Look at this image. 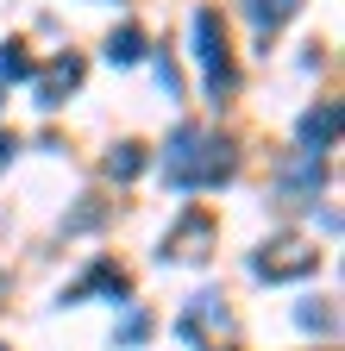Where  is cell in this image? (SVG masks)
<instances>
[{
    "label": "cell",
    "instance_id": "7a4b0ae2",
    "mask_svg": "<svg viewBox=\"0 0 345 351\" xmlns=\"http://www.w3.org/2000/svg\"><path fill=\"white\" fill-rule=\"evenodd\" d=\"M320 263V245L314 239H301V232H283V239H270L264 251L251 257V270L264 276V282H295V276H308Z\"/></svg>",
    "mask_w": 345,
    "mask_h": 351
},
{
    "label": "cell",
    "instance_id": "5bb4252c",
    "mask_svg": "<svg viewBox=\"0 0 345 351\" xmlns=\"http://www.w3.org/2000/svg\"><path fill=\"white\" fill-rule=\"evenodd\" d=\"M13 151H19V145L7 138V132H0V169H7V163H13Z\"/></svg>",
    "mask_w": 345,
    "mask_h": 351
},
{
    "label": "cell",
    "instance_id": "3957f363",
    "mask_svg": "<svg viewBox=\"0 0 345 351\" xmlns=\"http://www.w3.org/2000/svg\"><path fill=\"white\" fill-rule=\"evenodd\" d=\"M195 57H201V69H207L213 101H220L226 88H233V51H226V25H220V13H213V7L195 13Z\"/></svg>",
    "mask_w": 345,
    "mask_h": 351
},
{
    "label": "cell",
    "instance_id": "8992f818",
    "mask_svg": "<svg viewBox=\"0 0 345 351\" xmlns=\"http://www.w3.org/2000/svg\"><path fill=\"white\" fill-rule=\"evenodd\" d=\"M339 138V107H314V113H301V151H333Z\"/></svg>",
    "mask_w": 345,
    "mask_h": 351
},
{
    "label": "cell",
    "instance_id": "7c38bea8",
    "mask_svg": "<svg viewBox=\"0 0 345 351\" xmlns=\"http://www.w3.org/2000/svg\"><path fill=\"white\" fill-rule=\"evenodd\" d=\"M295 320L308 326V332H333V307H314V301H308V307H301Z\"/></svg>",
    "mask_w": 345,
    "mask_h": 351
},
{
    "label": "cell",
    "instance_id": "8fae6325",
    "mask_svg": "<svg viewBox=\"0 0 345 351\" xmlns=\"http://www.w3.org/2000/svg\"><path fill=\"white\" fill-rule=\"evenodd\" d=\"M88 289H107V295H126V270H113V263H95Z\"/></svg>",
    "mask_w": 345,
    "mask_h": 351
},
{
    "label": "cell",
    "instance_id": "4fadbf2b",
    "mask_svg": "<svg viewBox=\"0 0 345 351\" xmlns=\"http://www.w3.org/2000/svg\"><path fill=\"white\" fill-rule=\"evenodd\" d=\"M145 332H151V320H145V314H132V320H126V345H139Z\"/></svg>",
    "mask_w": 345,
    "mask_h": 351
},
{
    "label": "cell",
    "instance_id": "30bf717a",
    "mask_svg": "<svg viewBox=\"0 0 345 351\" xmlns=\"http://www.w3.org/2000/svg\"><path fill=\"white\" fill-rule=\"evenodd\" d=\"M107 57H113V63H139V57H145V32H139V25H119V32L107 38Z\"/></svg>",
    "mask_w": 345,
    "mask_h": 351
},
{
    "label": "cell",
    "instance_id": "6da1fadb",
    "mask_svg": "<svg viewBox=\"0 0 345 351\" xmlns=\"http://www.w3.org/2000/svg\"><path fill=\"white\" fill-rule=\"evenodd\" d=\"M163 176L176 189H207V182H226L233 176V145L213 138L201 125H176V138L163 151Z\"/></svg>",
    "mask_w": 345,
    "mask_h": 351
},
{
    "label": "cell",
    "instance_id": "5b68a950",
    "mask_svg": "<svg viewBox=\"0 0 345 351\" xmlns=\"http://www.w3.org/2000/svg\"><path fill=\"white\" fill-rule=\"evenodd\" d=\"M82 88V57H57L45 75H38V107H63Z\"/></svg>",
    "mask_w": 345,
    "mask_h": 351
},
{
    "label": "cell",
    "instance_id": "277c9868",
    "mask_svg": "<svg viewBox=\"0 0 345 351\" xmlns=\"http://www.w3.org/2000/svg\"><path fill=\"white\" fill-rule=\"evenodd\" d=\"M207 245H213V213H201V207H189L176 226H169V257H182V263H195V257H207Z\"/></svg>",
    "mask_w": 345,
    "mask_h": 351
},
{
    "label": "cell",
    "instance_id": "ba28073f",
    "mask_svg": "<svg viewBox=\"0 0 345 351\" xmlns=\"http://www.w3.org/2000/svg\"><path fill=\"white\" fill-rule=\"evenodd\" d=\"M139 169H145V145H113L107 151V176L113 182H139Z\"/></svg>",
    "mask_w": 345,
    "mask_h": 351
},
{
    "label": "cell",
    "instance_id": "9c48e42d",
    "mask_svg": "<svg viewBox=\"0 0 345 351\" xmlns=\"http://www.w3.org/2000/svg\"><path fill=\"white\" fill-rule=\"evenodd\" d=\"M0 75H7V82H25V75H38V63H32V51H25L19 38H7V44H0Z\"/></svg>",
    "mask_w": 345,
    "mask_h": 351
},
{
    "label": "cell",
    "instance_id": "52a82bcc",
    "mask_svg": "<svg viewBox=\"0 0 345 351\" xmlns=\"http://www.w3.org/2000/svg\"><path fill=\"white\" fill-rule=\"evenodd\" d=\"M245 13L264 25V32H276V25H289V19L301 13V0H245Z\"/></svg>",
    "mask_w": 345,
    "mask_h": 351
}]
</instances>
